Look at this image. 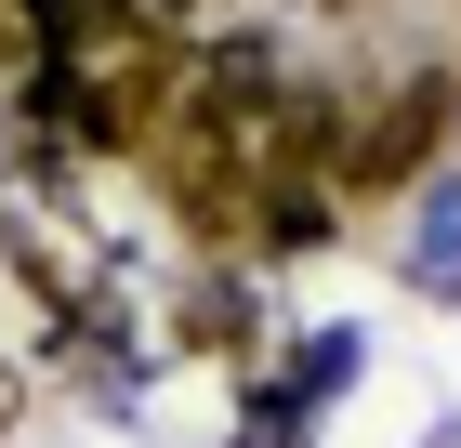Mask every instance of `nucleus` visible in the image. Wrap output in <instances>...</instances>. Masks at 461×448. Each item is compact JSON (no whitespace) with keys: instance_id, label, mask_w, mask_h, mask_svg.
I'll return each mask as SVG.
<instances>
[{"instance_id":"1","label":"nucleus","mask_w":461,"mask_h":448,"mask_svg":"<svg viewBox=\"0 0 461 448\" xmlns=\"http://www.w3.org/2000/svg\"><path fill=\"white\" fill-rule=\"evenodd\" d=\"M448 133H461V67L422 53V67H395V93H369V105L343 119V172H330V198H343V211L409 198V185L448 159Z\"/></svg>"},{"instance_id":"3","label":"nucleus","mask_w":461,"mask_h":448,"mask_svg":"<svg viewBox=\"0 0 461 448\" xmlns=\"http://www.w3.org/2000/svg\"><path fill=\"white\" fill-rule=\"evenodd\" d=\"M317 14H369V0H317Z\"/></svg>"},{"instance_id":"4","label":"nucleus","mask_w":461,"mask_h":448,"mask_svg":"<svg viewBox=\"0 0 461 448\" xmlns=\"http://www.w3.org/2000/svg\"><path fill=\"white\" fill-rule=\"evenodd\" d=\"M0 422H14V370H0Z\"/></svg>"},{"instance_id":"2","label":"nucleus","mask_w":461,"mask_h":448,"mask_svg":"<svg viewBox=\"0 0 461 448\" xmlns=\"http://www.w3.org/2000/svg\"><path fill=\"white\" fill-rule=\"evenodd\" d=\"M185 343H238V290H198L185 304Z\"/></svg>"}]
</instances>
